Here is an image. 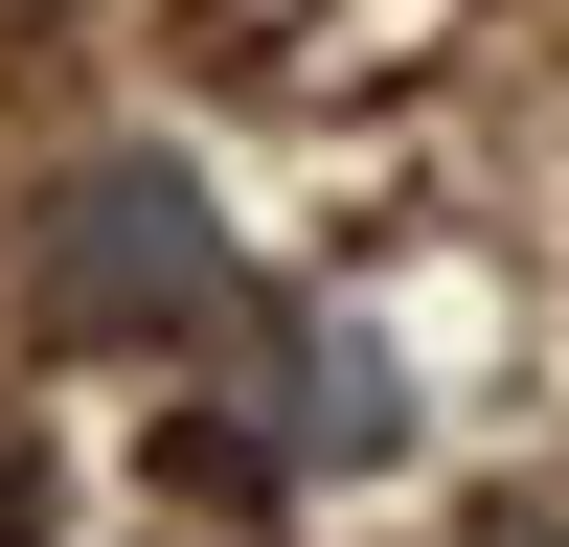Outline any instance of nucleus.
Segmentation results:
<instances>
[{
    "label": "nucleus",
    "mask_w": 569,
    "mask_h": 547,
    "mask_svg": "<svg viewBox=\"0 0 569 547\" xmlns=\"http://www.w3.org/2000/svg\"><path fill=\"white\" fill-rule=\"evenodd\" d=\"M479 547H569V525H479Z\"/></svg>",
    "instance_id": "3"
},
{
    "label": "nucleus",
    "mask_w": 569,
    "mask_h": 547,
    "mask_svg": "<svg viewBox=\"0 0 569 547\" xmlns=\"http://www.w3.org/2000/svg\"><path fill=\"white\" fill-rule=\"evenodd\" d=\"M228 410L273 434V479H365V456H410V342H365V319H228Z\"/></svg>",
    "instance_id": "2"
},
{
    "label": "nucleus",
    "mask_w": 569,
    "mask_h": 547,
    "mask_svg": "<svg viewBox=\"0 0 569 547\" xmlns=\"http://www.w3.org/2000/svg\"><path fill=\"white\" fill-rule=\"evenodd\" d=\"M23 297L69 319V342H206V319H228V206H206V160L91 137V160L46 182V228H23Z\"/></svg>",
    "instance_id": "1"
}]
</instances>
